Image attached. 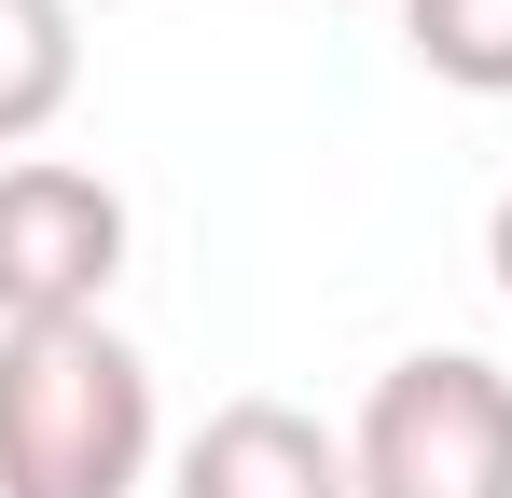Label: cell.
Returning a JSON list of instances; mask_svg holds the SVG:
<instances>
[{
  "mask_svg": "<svg viewBox=\"0 0 512 498\" xmlns=\"http://www.w3.org/2000/svg\"><path fill=\"white\" fill-rule=\"evenodd\" d=\"M70 97H84V28H70V0H0V166L28 153Z\"/></svg>",
  "mask_w": 512,
  "mask_h": 498,
  "instance_id": "5",
  "label": "cell"
},
{
  "mask_svg": "<svg viewBox=\"0 0 512 498\" xmlns=\"http://www.w3.org/2000/svg\"><path fill=\"white\" fill-rule=\"evenodd\" d=\"M153 443V360L111 319L0 332V498H139Z\"/></svg>",
  "mask_w": 512,
  "mask_h": 498,
  "instance_id": "1",
  "label": "cell"
},
{
  "mask_svg": "<svg viewBox=\"0 0 512 498\" xmlns=\"http://www.w3.org/2000/svg\"><path fill=\"white\" fill-rule=\"evenodd\" d=\"M167 498H360V471H346V443L305 402H222L180 443Z\"/></svg>",
  "mask_w": 512,
  "mask_h": 498,
  "instance_id": "4",
  "label": "cell"
},
{
  "mask_svg": "<svg viewBox=\"0 0 512 498\" xmlns=\"http://www.w3.org/2000/svg\"><path fill=\"white\" fill-rule=\"evenodd\" d=\"M111 277H125V194L70 153H14L0 166V332L111 319Z\"/></svg>",
  "mask_w": 512,
  "mask_h": 498,
  "instance_id": "3",
  "label": "cell"
},
{
  "mask_svg": "<svg viewBox=\"0 0 512 498\" xmlns=\"http://www.w3.org/2000/svg\"><path fill=\"white\" fill-rule=\"evenodd\" d=\"M360 498H512V374L485 346H416L346 429Z\"/></svg>",
  "mask_w": 512,
  "mask_h": 498,
  "instance_id": "2",
  "label": "cell"
},
{
  "mask_svg": "<svg viewBox=\"0 0 512 498\" xmlns=\"http://www.w3.org/2000/svg\"><path fill=\"white\" fill-rule=\"evenodd\" d=\"M402 42L457 97H512V0H402Z\"/></svg>",
  "mask_w": 512,
  "mask_h": 498,
  "instance_id": "6",
  "label": "cell"
},
{
  "mask_svg": "<svg viewBox=\"0 0 512 498\" xmlns=\"http://www.w3.org/2000/svg\"><path fill=\"white\" fill-rule=\"evenodd\" d=\"M485 277H499V305H512V180H499V208H485Z\"/></svg>",
  "mask_w": 512,
  "mask_h": 498,
  "instance_id": "7",
  "label": "cell"
}]
</instances>
